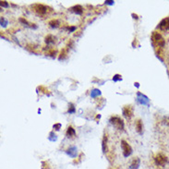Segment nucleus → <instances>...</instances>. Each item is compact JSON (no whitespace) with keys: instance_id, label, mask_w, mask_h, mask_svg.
I'll list each match as a JSON object with an SVG mask.
<instances>
[{"instance_id":"8","label":"nucleus","mask_w":169,"mask_h":169,"mask_svg":"<svg viewBox=\"0 0 169 169\" xmlns=\"http://www.w3.org/2000/svg\"><path fill=\"white\" fill-rule=\"evenodd\" d=\"M123 115L127 119H130L133 117V108L131 105H127L123 108Z\"/></svg>"},{"instance_id":"22","label":"nucleus","mask_w":169,"mask_h":169,"mask_svg":"<svg viewBox=\"0 0 169 169\" xmlns=\"http://www.w3.org/2000/svg\"><path fill=\"white\" fill-rule=\"evenodd\" d=\"M0 3H1V6L2 7H8V4H7V1H1Z\"/></svg>"},{"instance_id":"24","label":"nucleus","mask_w":169,"mask_h":169,"mask_svg":"<svg viewBox=\"0 0 169 169\" xmlns=\"http://www.w3.org/2000/svg\"><path fill=\"white\" fill-rule=\"evenodd\" d=\"M115 2L113 0H110V1H105V4H107V5H113Z\"/></svg>"},{"instance_id":"19","label":"nucleus","mask_w":169,"mask_h":169,"mask_svg":"<svg viewBox=\"0 0 169 169\" xmlns=\"http://www.w3.org/2000/svg\"><path fill=\"white\" fill-rule=\"evenodd\" d=\"M69 114H73L75 113V106L72 104H69Z\"/></svg>"},{"instance_id":"9","label":"nucleus","mask_w":169,"mask_h":169,"mask_svg":"<svg viewBox=\"0 0 169 169\" xmlns=\"http://www.w3.org/2000/svg\"><path fill=\"white\" fill-rule=\"evenodd\" d=\"M140 160L138 157H135L132 160V162L130 166V169H138L140 167Z\"/></svg>"},{"instance_id":"18","label":"nucleus","mask_w":169,"mask_h":169,"mask_svg":"<svg viewBox=\"0 0 169 169\" xmlns=\"http://www.w3.org/2000/svg\"><path fill=\"white\" fill-rule=\"evenodd\" d=\"M99 95H101V92H100V90H98V89H93L91 92V96L92 97V98H96V97Z\"/></svg>"},{"instance_id":"23","label":"nucleus","mask_w":169,"mask_h":169,"mask_svg":"<svg viewBox=\"0 0 169 169\" xmlns=\"http://www.w3.org/2000/svg\"><path fill=\"white\" fill-rule=\"evenodd\" d=\"M61 128V125L60 124H56V125H54V128H56V130H59Z\"/></svg>"},{"instance_id":"16","label":"nucleus","mask_w":169,"mask_h":169,"mask_svg":"<svg viewBox=\"0 0 169 169\" xmlns=\"http://www.w3.org/2000/svg\"><path fill=\"white\" fill-rule=\"evenodd\" d=\"M49 25H50L51 28H57L60 25V22H59V20H52L49 21Z\"/></svg>"},{"instance_id":"21","label":"nucleus","mask_w":169,"mask_h":169,"mask_svg":"<svg viewBox=\"0 0 169 169\" xmlns=\"http://www.w3.org/2000/svg\"><path fill=\"white\" fill-rule=\"evenodd\" d=\"M121 79H122V78H121V76H120V75H115V76L113 78V81H121Z\"/></svg>"},{"instance_id":"12","label":"nucleus","mask_w":169,"mask_h":169,"mask_svg":"<svg viewBox=\"0 0 169 169\" xmlns=\"http://www.w3.org/2000/svg\"><path fill=\"white\" fill-rule=\"evenodd\" d=\"M70 10H72L74 13H76L78 15H81L83 12V7L81 5H77V6H74L73 7H71Z\"/></svg>"},{"instance_id":"10","label":"nucleus","mask_w":169,"mask_h":169,"mask_svg":"<svg viewBox=\"0 0 169 169\" xmlns=\"http://www.w3.org/2000/svg\"><path fill=\"white\" fill-rule=\"evenodd\" d=\"M67 153H68L70 157L75 158V157L77 156V153H78V152H77V148L75 147V146H73V147L69 148L68 150H67Z\"/></svg>"},{"instance_id":"14","label":"nucleus","mask_w":169,"mask_h":169,"mask_svg":"<svg viewBox=\"0 0 169 169\" xmlns=\"http://www.w3.org/2000/svg\"><path fill=\"white\" fill-rule=\"evenodd\" d=\"M76 135V131L72 127H69L68 130H67V137L68 138H73Z\"/></svg>"},{"instance_id":"17","label":"nucleus","mask_w":169,"mask_h":169,"mask_svg":"<svg viewBox=\"0 0 169 169\" xmlns=\"http://www.w3.org/2000/svg\"><path fill=\"white\" fill-rule=\"evenodd\" d=\"M20 21L21 22V23H23L24 25L27 26V27H30V28H36V26H35V24L30 23V22H28L27 20H24V19H22V18H20Z\"/></svg>"},{"instance_id":"11","label":"nucleus","mask_w":169,"mask_h":169,"mask_svg":"<svg viewBox=\"0 0 169 169\" xmlns=\"http://www.w3.org/2000/svg\"><path fill=\"white\" fill-rule=\"evenodd\" d=\"M136 130L140 135L143 133V125H142V122L140 119H138L136 121Z\"/></svg>"},{"instance_id":"13","label":"nucleus","mask_w":169,"mask_h":169,"mask_svg":"<svg viewBox=\"0 0 169 169\" xmlns=\"http://www.w3.org/2000/svg\"><path fill=\"white\" fill-rule=\"evenodd\" d=\"M56 38L54 36V35L49 34V35H47V36L45 37V43H46L47 44L55 43H56Z\"/></svg>"},{"instance_id":"2","label":"nucleus","mask_w":169,"mask_h":169,"mask_svg":"<svg viewBox=\"0 0 169 169\" xmlns=\"http://www.w3.org/2000/svg\"><path fill=\"white\" fill-rule=\"evenodd\" d=\"M110 123L114 128H115L118 130H123L124 127H125V124H124V121L122 118H120L117 115H115V117H112L110 118Z\"/></svg>"},{"instance_id":"25","label":"nucleus","mask_w":169,"mask_h":169,"mask_svg":"<svg viewBox=\"0 0 169 169\" xmlns=\"http://www.w3.org/2000/svg\"><path fill=\"white\" fill-rule=\"evenodd\" d=\"M75 29H76V27H70V28H69V32H73V31H75Z\"/></svg>"},{"instance_id":"5","label":"nucleus","mask_w":169,"mask_h":169,"mask_svg":"<svg viewBox=\"0 0 169 169\" xmlns=\"http://www.w3.org/2000/svg\"><path fill=\"white\" fill-rule=\"evenodd\" d=\"M121 147L123 150V155L125 157H128L132 153V148L126 140H121Z\"/></svg>"},{"instance_id":"7","label":"nucleus","mask_w":169,"mask_h":169,"mask_svg":"<svg viewBox=\"0 0 169 169\" xmlns=\"http://www.w3.org/2000/svg\"><path fill=\"white\" fill-rule=\"evenodd\" d=\"M137 101L139 104L143 105H149V104H150V100L148 97L140 92L137 93Z\"/></svg>"},{"instance_id":"26","label":"nucleus","mask_w":169,"mask_h":169,"mask_svg":"<svg viewBox=\"0 0 169 169\" xmlns=\"http://www.w3.org/2000/svg\"><path fill=\"white\" fill-rule=\"evenodd\" d=\"M168 73H169V72H168Z\"/></svg>"},{"instance_id":"6","label":"nucleus","mask_w":169,"mask_h":169,"mask_svg":"<svg viewBox=\"0 0 169 169\" xmlns=\"http://www.w3.org/2000/svg\"><path fill=\"white\" fill-rule=\"evenodd\" d=\"M157 28L161 31H164V32H168L169 31V17L164 18V19H163L160 21Z\"/></svg>"},{"instance_id":"3","label":"nucleus","mask_w":169,"mask_h":169,"mask_svg":"<svg viewBox=\"0 0 169 169\" xmlns=\"http://www.w3.org/2000/svg\"><path fill=\"white\" fill-rule=\"evenodd\" d=\"M154 162H155V164H157V166H166V164L168 163V158L164 153H159L155 154V156H154Z\"/></svg>"},{"instance_id":"20","label":"nucleus","mask_w":169,"mask_h":169,"mask_svg":"<svg viewBox=\"0 0 169 169\" xmlns=\"http://www.w3.org/2000/svg\"><path fill=\"white\" fill-rule=\"evenodd\" d=\"M8 24V21L5 19V18H1V26L2 27H6V26Z\"/></svg>"},{"instance_id":"1","label":"nucleus","mask_w":169,"mask_h":169,"mask_svg":"<svg viewBox=\"0 0 169 169\" xmlns=\"http://www.w3.org/2000/svg\"><path fill=\"white\" fill-rule=\"evenodd\" d=\"M152 42L154 46L161 48V49L164 46V44H166V41H164V37L157 32H153L152 33Z\"/></svg>"},{"instance_id":"15","label":"nucleus","mask_w":169,"mask_h":169,"mask_svg":"<svg viewBox=\"0 0 169 169\" xmlns=\"http://www.w3.org/2000/svg\"><path fill=\"white\" fill-rule=\"evenodd\" d=\"M102 146H103V153H105L106 152H107V136L106 135L104 136L103 144H102Z\"/></svg>"},{"instance_id":"4","label":"nucleus","mask_w":169,"mask_h":169,"mask_svg":"<svg viewBox=\"0 0 169 169\" xmlns=\"http://www.w3.org/2000/svg\"><path fill=\"white\" fill-rule=\"evenodd\" d=\"M32 7L33 8V11L40 16L45 15L48 11V8H49L48 7L43 5V4H34L33 6H32Z\"/></svg>"}]
</instances>
